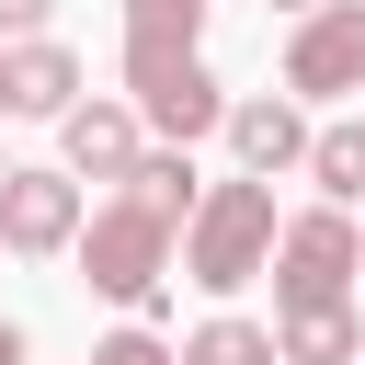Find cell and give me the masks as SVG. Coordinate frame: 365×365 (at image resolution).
Instances as JSON below:
<instances>
[{
	"mask_svg": "<svg viewBox=\"0 0 365 365\" xmlns=\"http://www.w3.org/2000/svg\"><path fill=\"white\" fill-rule=\"evenodd\" d=\"M274 240H285L274 182H205V205H194V228H182V274H194L205 297H240V285L274 274Z\"/></svg>",
	"mask_w": 365,
	"mask_h": 365,
	"instance_id": "obj_1",
	"label": "cell"
},
{
	"mask_svg": "<svg viewBox=\"0 0 365 365\" xmlns=\"http://www.w3.org/2000/svg\"><path fill=\"white\" fill-rule=\"evenodd\" d=\"M171 251H182V228H160L148 205H91V228H80V285L91 297H114V308H148L160 285H171Z\"/></svg>",
	"mask_w": 365,
	"mask_h": 365,
	"instance_id": "obj_2",
	"label": "cell"
},
{
	"mask_svg": "<svg viewBox=\"0 0 365 365\" xmlns=\"http://www.w3.org/2000/svg\"><path fill=\"white\" fill-rule=\"evenodd\" d=\"M354 274H365V217H342V205L285 217V240H274V319H285V308L354 297Z\"/></svg>",
	"mask_w": 365,
	"mask_h": 365,
	"instance_id": "obj_3",
	"label": "cell"
},
{
	"mask_svg": "<svg viewBox=\"0 0 365 365\" xmlns=\"http://www.w3.org/2000/svg\"><path fill=\"white\" fill-rule=\"evenodd\" d=\"M80 228H91V194L57 160H11V182H0V251L46 262V251H80Z\"/></svg>",
	"mask_w": 365,
	"mask_h": 365,
	"instance_id": "obj_4",
	"label": "cell"
},
{
	"mask_svg": "<svg viewBox=\"0 0 365 365\" xmlns=\"http://www.w3.org/2000/svg\"><path fill=\"white\" fill-rule=\"evenodd\" d=\"M125 103H137V125H148L160 148H194V137H217V125H228V80H217L205 57H171V68H125Z\"/></svg>",
	"mask_w": 365,
	"mask_h": 365,
	"instance_id": "obj_5",
	"label": "cell"
},
{
	"mask_svg": "<svg viewBox=\"0 0 365 365\" xmlns=\"http://www.w3.org/2000/svg\"><path fill=\"white\" fill-rule=\"evenodd\" d=\"M137 160H148V125H137V103H125V91H91V103L57 125V171H68L80 194H91V182H114V194H125V182H137Z\"/></svg>",
	"mask_w": 365,
	"mask_h": 365,
	"instance_id": "obj_6",
	"label": "cell"
},
{
	"mask_svg": "<svg viewBox=\"0 0 365 365\" xmlns=\"http://www.w3.org/2000/svg\"><path fill=\"white\" fill-rule=\"evenodd\" d=\"M285 91H297V103L365 91V0H331V11H308V23L285 34Z\"/></svg>",
	"mask_w": 365,
	"mask_h": 365,
	"instance_id": "obj_7",
	"label": "cell"
},
{
	"mask_svg": "<svg viewBox=\"0 0 365 365\" xmlns=\"http://www.w3.org/2000/svg\"><path fill=\"white\" fill-rule=\"evenodd\" d=\"M308 114H297V91H240L228 103V160H240V182H274V171H308Z\"/></svg>",
	"mask_w": 365,
	"mask_h": 365,
	"instance_id": "obj_8",
	"label": "cell"
},
{
	"mask_svg": "<svg viewBox=\"0 0 365 365\" xmlns=\"http://www.w3.org/2000/svg\"><path fill=\"white\" fill-rule=\"evenodd\" d=\"M0 114H23V125H68V114H80V57H68L57 34L0 46Z\"/></svg>",
	"mask_w": 365,
	"mask_h": 365,
	"instance_id": "obj_9",
	"label": "cell"
},
{
	"mask_svg": "<svg viewBox=\"0 0 365 365\" xmlns=\"http://www.w3.org/2000/svg\"><path fill=\"white\" fill-rule=\"evenodd\" d=\"M274 354H285V365H365V308H354V297L285 308V319H274Z\"/></svg>",
	"mask_w": 365,
	"mask_h": 365,
	"instance_id": "obj_10",
	"label": "cell"
},
{
	"mask_svg": "<svg viewBox=\"0 0 365 365\" xmlns=\"http://www.w3.org/2000/svg\"><path fill=\"white\" fill-rule=\"evenodd\" d=\"M205 57V0H125V68Z\"/></svg>",
	"mask_w": 365,
	"mask_h": 365,
	"instance_id": "obj_11",
	"label": "cell"
},
{
	"mask_svg": "<svg viewBox=\"0 0 365 365\" xmlns=\"http://www.w3.org/2000/svg\"><path fill=\"white\" fill-rule=\"evenodd\" d=\"M125 205H148L160 228H194V205H205L194 148H148V160H137V182H125Z\"/></svg>",
	"mask_w": 365,
	"mask_h": 365,
	"instance_id": "obj_12",
	"label": "cell"
},
{
	"mask_svg": "<svg viewBox=\"0 0 365 365\" xmlns=\"http://www.w3.org/2000/svg\"><path fill=\"white\" fill-rule=\"evenodd\" d=\"M308 182H319V205H365V114H342V125H319L308 137Z\"/></svg>",
	"mask_w": 365,
	"mask_h": 365,
	"instance_id": "obj_13",
	"label": "cell"
},
{
	"mask_svg": "<svg viewBox=\"0 0 365 365\" xmlns=\"http://www.w3.org/2000/svg\"><path fill=\"white\" fill-rule=\"evenodd\" d=\"M182 365H285V354H274L262 319H205V331L182 342Z\"/></svg>",
	"mask_w": 365,
	"mask_h": 365,
	"instance_id": "obj_14",
	"label": "cell"
},
{
	"mask_svg": "<svg viewBox=\"0 0 365 365\" xmlns=\"http://www.w3.org/2000/svg\"><path fill=\"white\" fill-rule=\"evenodd\" d=\"M91 365H182V354H171L160 331H103V342H91Z\"/></svg>",
	"mask_w": 365,
	"mask_h": 365,
	"instance_id": "obj_15",
	"label": "cell"
},
{
	"mask_svg": "<svg viewBox=\"0 0 365 365\" xmlns=\"http://www.w3.org/2000/svg\"><path fill=\"white\" fill-rule=\"evenodd\" d=\"M46 11H57V0H0V46H34V34H46Z\"/></svg>",
	"mask_w": 365,
	"mask_h": 365,
	"instance_id": "obj_16",
	"label": "cell"
},
{
	"mask_svg": "<svg viewBox=\"0 0 365 365\" xmlns=\"http://www.w3.org/2000/svg\"><path fill=\"white\" fill-rule=\"evenodd\" d=\"M0 365H34V342H23V331H11V319H0Z\"/></svg>",
	"mask_w": 365,
	"mask_h": 365,
	"instance_id": "obj_17",
	"label": "cell"
},
{
	"mask_svg": "<svg viewBox=\"0 0 365 365\" xmlns=\"http://www.w3.org/2000/svg\"><path fill=\"white\" fill-rule=\"evenodd\" d=\"M274 11H297V23H308V11H331V0H274Z\"/></svg>",
	"mask_w": 365,
	"mask_h": 365,
	"instance_id": "obj_18",
	"label": "cell"
},
{
	"mask_svg": "<svg viewBox=\"0 0 365 365\" xmlns=\"http://www.w3.org/2000/svg\"><path fill=\"white\" fill-rule=\"evenodd\" d=\"M0 182H11V160H0Z\"/></svg>",
	"mask_w": 365,
	"mask_h": 365,
	"instance_id": "obj_19",
	"label": "cell"
}]
</instances>
